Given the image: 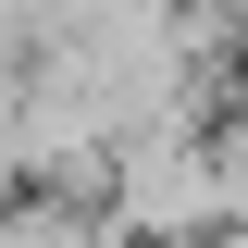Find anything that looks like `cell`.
Returning a JSON list of instances; mask_svg holds the SVG:
<instances>
[{
    "label": "cell",
    "mask_w": 248,
    "mask_h": 248,
    "mask_svg": "<svg viewBox=\"0 0 248 248\" xmlns=\"http://www.w3.org/2000/svg\"><path fill=\"white\" fill-rule=\"evenodd\" d=\"M99 211L124 223V248H174V236H223V174H211V137L199 124H137L112 137V186Z\"/></svg>",
    "instance_id": "1"
},
{
    "label": "cell",
    "mask_w": 248,
    "mask_h": 248,
    "mask_svg": "<svg viewBox=\"0 0 248 248\" xmlns=\"http://www.w3.org/2000/svg\"><path fill=\"white\" fill-rule=\"evenodd\" d=\"M174 248H223V236H174Z\"/></svg>",
    "instance_id": "2"
}]
</instances>
